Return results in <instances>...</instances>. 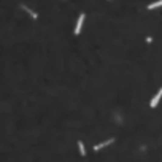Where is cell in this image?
I'll return each instance as SVG.
<instances>
[{
    "label": "cell",
    "instance_id": "obj_6",
    "mask_svg": "<svg viewBox=\"0 0 162 162\" xmlns=\"http://www.w3.org/2000/svg\"><path fill=\"white\" fill-rule=\"evenodd\" d=\"M78 150H80V154L81 156H86V150H84V143L81 140H78Z\"/></svg>",
    "mask_w": 162,
    "mask_h": 162
},
{
    "label": "cell",
    "instance_id": "obj_1",
    "mask_svg": "<svg viewBox=\"0 0 162 162\" xmlns=\"http://www.w3.org/2000/svg\"><path fill=\"white\" fill-rule=\"evenodd\" d=\"M84 18H86L84 13H81V15L78 16V21H76V26H75V35H80L81 27H83V22H84Z\"/></svg>",
    "mask_w": 162,
    "mask_h": 162
},
{
    "label": "cell",
    "instance_id": "obj_4",
    "mask_svg": "<svg viewBox=\"0 0 162 162\" xmlns=\"http://www.w3.org/2000/svg\"><path fill=\"white\" fill-rule=\"evenodd\" d=\"M21 8H22V10H24L26 13H29V15H30V18H32V19H37V18H38V15H37V13H35L33 10H30V8H29V6H26V5H21Z\"/></svg>",
    "mask_w": 162,
    "mask_h": 162
},
{
    "label": "cell",
    "instance_id": "obj_2",
    "mask_svg": "<svg viewBox=\"0 0 162 162\" xmlns=\"http://www.w3.org/2000/svg\"><path fill=\"white\" fill-rule=\"evenodd\" d=\"M113 142H115V138H108V140H105V142H102V143H98V145H95V146H94V151H100L102 148H105V146L111 145Z\"/></svg>",
    "mask_w": 162,
    "mask_h": 162
},
{
    "label": "cell",
    "instance_id": "obj_5",
    "mask_svg": "<svg viewBox=\"0 0 162 162\" xmlns=\"http://www.w3.org/2000/svg\"><path fill=\"white\" fill-rule=\"evenodd\" d=\"M159 6H162V0H157V2H154V3H150V5H148V10H154V8H159Z\"/></svg>",
    "mask_w": 162,
    "mask_h": 162
},
{
    "label": "cell",
    "instance_id": "obj_3",
    "mask_svg": "<svg viewBox=\"0 0 162 162\" xmlns=\"http://www.w3.org/2000/svg\"><path fill=\"white\" fill-rule=\"evenodd\" d=\"M160 97H162V88L157 91V94L153 97V100H151V108H154V107H157V103H159V100H160Z\"/></svg>",
    "mask_w": 162,
    "mask_h": 162
}]
</instances>
